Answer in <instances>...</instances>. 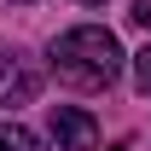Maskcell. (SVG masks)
<instances>
[{
    "label": "cell",
    "instance_id": "6da1fadb",
    "mask_svg": "<svg viewBox=\"0 0 151 151\" xmlns=\"http://www.w3.org/2000/svg\"><path fill=\"white\" fill-rule=\"evenodd\" d=\"M52 76L76 93H99V87H111L116 76H122V41L111 29H99V23H76L64 35L52 41Z\"/></svg>",
    "mask_w": 151,
    "mask_h": 151
},
{
    "label": "cell",
    "instance_id": "7a4b0ae2",
    "mask_svg": "<svg viewBox=\"0 0 151 151\" xmlns=\"http://www.w3.org/2000/svg\"><path fill=\"white\" fill-rule=\"evenodd\" d=\"M52 139H58V151H93L99 122L87 111H76V105H58L52 111Z\"/></svg>",
    "mask_w": 151,
    "mask_h": 151
},
{
    "label": "cell",
    "instance_id": "3957f363",
    "mask_svg": "<svg viewBox=\"0 0 151 151\" xmlns=\"http://www.w3.org/2000/svg\"><path fill=\"white\" fill-rule=\"evenodd\" d=\"M41 93V76L23 64V58H12V64H0V105H29V99Z\"/></svg>",
    "mask_w": 151,
    "mask_h": 151
},
{
    "label": "cell",
    "instance_id": "277c9868",
    "mask_svg": "<svg viewBox=\"0 0 151 151\" xmlns=\"http://www.w3.org/2000/svg\"><path fill=\"white\" fill-rule=\"evenodd\" d=\"M0 151H47V145L29 128H18V122H0Z\"/></svg>",
    "mask_w": 151,
    "mask_h": 151
},
{
    "label": "cell",
    "instance_id": "5b68a950",
    "mask_svg": "<svg viewBox=\"0 0 151 151\" xmlns=\"http://www.w3.org/2000/svg\"><path fill=\"white\" fill-rule=\"evenodd\" d=\"M134 87L151 93V47H145V52H134Z\"/></svg>",
    "mask_w": 151,
    "mask_h": 151
},
{
    "label": "cell",
    "instance_id": "8992f818",
    "mask_svg": "<svg viewBox=\"0 0 151 151\" xmlns=\"http://www.w3.org/2000/svg\"><path fill=\"white\" fill-rule=\"evenodd\" d=\"M134 23H139V29H151V0H134V12H128Z\"/></svg>",
    "mask_w": 151,
    "mask_h": 151
},
{
    "label": "cell",
    "instance_id": "52a82bcc",
    "mask_svg": "<svg viewBox=\"0 0 151 151\" xmlns=\"http://www.w3.org/2000/svg\"><path fill=\"white\" fill-rule=\"evenodd\" d=\"M81 6H105V0H81Z\"/></svg>",
    "mask_w": 151,
    "mask_h": 151
},
{
    "label": "cell",
    "instance_id": "ba28073f",
    "mask_svg": "<svg viewBox=\"0 0 151 151\" xmlns=\"http://www.w3.org/2000/svg\"><path fill=\"white\" fill-rule=\"evenodd\" d=\"M111 151H128V145H111Z\"/></svg>",
    "mask_w": 151,
    "mask_h": 151
}]
</instances>
